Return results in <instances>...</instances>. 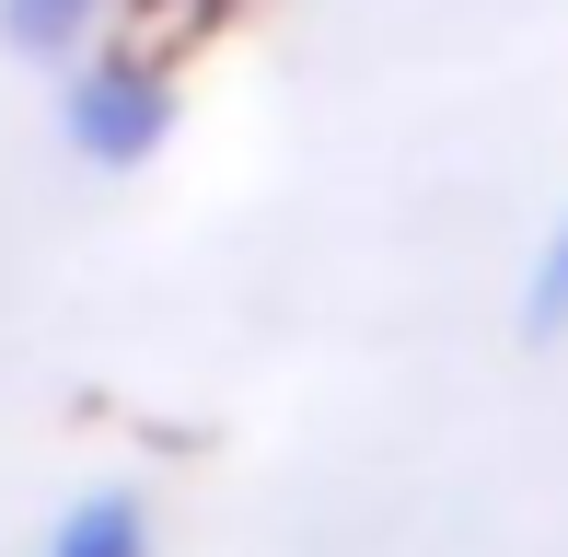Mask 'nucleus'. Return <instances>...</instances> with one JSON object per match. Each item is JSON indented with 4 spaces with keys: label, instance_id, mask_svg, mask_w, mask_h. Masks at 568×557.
<instances>
[{
    "label": "nucleus",
    "instance_id": "obj_2",
    "mask_svg": "<svg viewBox=\"0 0 568 557\" xmlns=\"http://www.w3.org/2000/svg\"><path fill=\"white\" fill-rule=\"evenodd\" d=\"M105 23H116V0H0V47L36 70H70L82 47H105Z\"/></svg>",
    "mask_w": 568,
    "mask_h": 557
},
{
    "label": "nucleus",
    "instance_id": "obj_3",
    "mask_svg": "<svg viewBox=\"0 0 568 557\" xmlns=\"http://www.w3.org/2000/svg\"><path fill=\"white\" fill-rule=\"evenodd\" d=\"M140 546H151V535H140V499L105 488V499H82V512L59 523V546H47V557H140Z\"/></svg>",
    "mask_w": 568,
    "mask_h": 557
},
{
    "label": "nucleus",
    "instance_id": "obj_1",
    "mask_svg": "<svg viewBox=\"0 0 568 557\" xmlns=\"http://www.w3.org/2000/svg\"><path fill=\"white\" fill-rule=\"evenodd\" d=\"M174 70L151 59V47H82L70 59V82H59V140H70V163H93V174H140L151 151L174 140Z\"/></svg>",
    "mask_w": 568,
    "mask_h": 557
},
{
    "label": "nucleus",
    "instance_id": "obj_4",
    "mask_svg": "<svg viewBox=\"0 0 568 557\" xmlns=\"http://www.w3.org/2000/svg\"><path fill=\"white\" fill-rule=\"evenodd\" d=\"M523 314H534V337H557V325H568V210H557L546 256H534V302H523Z\"/></svg>",
    "mask_w": 568,
    "mask_h": 557
}]
</instances>
